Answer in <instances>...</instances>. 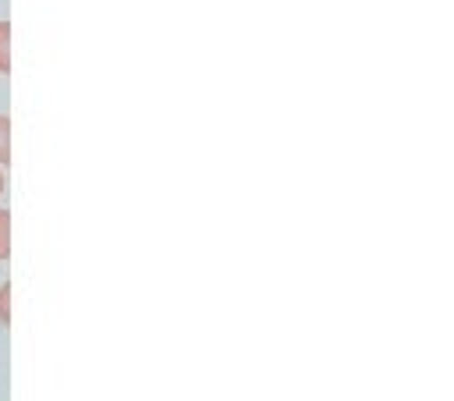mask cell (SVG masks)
Listing matches in <instances>:
<instances>
[{
    "label": "cell",
    "instance_id": "6da1fadb",
    "mask_svg": "<svg viewBox=\"0 0 454 401\" xmlns=\"http://www.w3.org/2000/svg\"><path fill=\"white\" fill-rule=\"evenodd\" d=\"M0 75H11V21H0Z\"/></svg>",
    "mask_w": 454,
    "mask_h": 401
},
{
    "label": "cell",
    "instance_id": "7a4b0ae2",
    "mask_svg": "<svg viewBox=\"0 0 454 401\" xmlns=\"http://www.w3.org/2000/svg\"><path fill=\"white\" fill-rule=\"evenodd\" d=\"M11 163V117L0 114V167Z\"/></svg>",
    "mask_w": 454,
    "mask_h": 401
},
{
    "label": "cell",
    "instance_id": "3957f363",
    "mask_svg": "<svg viewBox=\"0 0 454 401\" xmlns=\"http://www.w3.org/2000/svg\"><path fill=\"white\" fill-rule=\"evenodd\" d=\"M0 259H11V209H0Z\"/></svg>",
    "mask_w": 454,
    "mask_h": 401
},
{
    "label": "cell",
    "instance_id": "277c9868",
    "mask_svg": "<svg viewBox=\"0 0 454 401\" xmlns=\"http://www.w3.org/2000/svg\"><path fill=\"white\" fill-rule=\"evenodd\" d=\"M0 323L11 326V280H4L0 287Z\"/></svg>",
    "mask_w": 454,
    "mask_h": 401
},
{
    "label": "cell",
    "instance_id": "5b68a950",
    "mask_svg": "<svg viewBox=\"0 0 454 401\" xmlns=\"http://www.w3.org/2000/svg\"><path fill=\"white\" fill-rule=\"evenodd\" d=\"M0 195H4V167H0Z\"/></svg>",
    "mask_w": 454,
    "mask_h": 401
}]
</instances>
